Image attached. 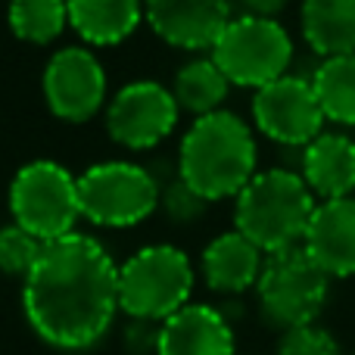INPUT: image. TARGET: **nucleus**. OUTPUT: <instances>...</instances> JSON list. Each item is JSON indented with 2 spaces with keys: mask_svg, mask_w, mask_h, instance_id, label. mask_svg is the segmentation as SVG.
<instances>
[{
  "mask_svg": "<svg viewBox=\"0 0 355 355\" xmlns=\"http://www.w3.org/2000/svg\"><path fill=\"white\" fill-rule=\"evenodd\" d=\"M44 252V240L35 237L31 231H25L22 225H6L0 227V271L10 277H28L31 268L37 265Z\"/></svg>",
  "mask_w": 355,
  "mask_h": 355,
  "instance_id": "nucleus-22",
  "label": "nucleus"
},
{
  "mask_svg": "<svg viewBox=\"0 0 355 355\" xmlns=\"http://www.w3.org/2000/svg\"><path fill=\"white\" fill-rule=\"evenodd\" d=\"M159 206L166 209V215L175 221H196L206 212L209 200H202L181 175H175V181L159 193Z\"/></svg>",
  "mask_w": 355,
  "mask_h": 355,
  "instance_id": "nucleus-24",
  "label": "nucleus"
},
{
  "mask_svg": "<svg viewBox=\"0 0 355 355\" xmlns=\"http://www.w3.org/2000/svg\"><path fill=\"white\" fill-rule=\"evenodd\" d=\"M159 184L135 162H97L78 175L81 218L97 227H135L159 206Z\"/></svg>",
  "mask_w": 355,
  "mask_h": 355,
  "instance_id": "nucleus-8",
  "label": "nucleus"
},
{
  "mask_svg": "<svg viewBox=\"0 0 355 355\" xmlns=\"http://www.w3.org/2000/svg\"><path fill=\"white\" fill-rule=\"evenodd\" d=\"M302 178L318 200L355 193V141L343 131H321L302 150Z\"/></svg>",
  "mask_w": 355,
  "mask_h": 355,
  "instance_id": "nucleus-15",
  "label": "nucleus"
},
{
  "mask_svg": "<svg viewBox=\"0 0 355 355\" xmlns=\"http://www.w3.org/2000/svg\"><path fill=\"white\" fill-rule=\"evenodd\" d=\"M352 355H355V352H352Z\"/></svg>",
  "mask_w": 355,
  "mask_h": 355,
  "instance_id": "nucleus-26",
  "label": "nucleus"
},
{
  "mask_svg": "<svg viewBox=\"0 0 355 355\" xmlns=\"http://www.w3.org/2000/svg\"><path fill=\"white\" fill-rule=\"evenodd\" d=\"M277 355H340V346L331 337V331H324L312 321V324L284 331Z\"/></svg>",
  "mask_w": 355,
  "mask_h": 355,
  "instance_id": "nucleus-23",
  "label": "nucleus"
},
{
  "mask_svg": "<svg viewBox=\"0 0 355 355\" xmlns=\"http://www.w3.org/2000/svg\"><path fill=\"white\" fill-rule=\"evenodd\" d=\"M227 81L237 87H259L284 78L293 62V41L277 19L234 16L215 47L209 50Z\"/></svg>",
  "mask_w": 355,
  "mask_h": 355,
  "instance_id": "nucleus-7",
  "label": "nucleus"
},
{
  "mask_svg": "<svg viewBox=\"0 0 355 355\" xmlns=\"http://www.w3.org/2000/svg\"><path fill=\"white\" fill-rule=\"evenodd\" d=\"M312 85L327 122L355 128V53L321 60V66L312 75Z\"/></svg>",
  "mask_w": 355,
  "mask_h": 355,
  "instance_id": "nucleus-20",
  "label": "nucleus"
},
{
  "mask_svg": "<svg viewBox=\"0 0 355 355\" xmlns=\"http://www.w3.org/2000/svg\"><path fill=\"white\" fill-rule=\"evenodd\" d=\"M302 35L321 56L355 53V0H302Z\"/></svg>",
  "mask_w": 355,
  "mask_h": 355,
  "instance_id": "nucleus-18",
  "label": "nucleus"
},
{
  "mask_svg": "<svg viewBox=\"0 0 355 355\" xmlns=\"http://www.w3.org/2000/svg\"><path fill=\"white\" fill-rule=\"evenodd\" d=\"M190 293L193 265L178 246H144L119 268V309L137 321H166L187 306Z\"/></svg>",
  "mask_w": 355,
  "mask_h": 355,
  "instance_id": "nucleus-4",
  "label": "nucleus"
},
{
  "mask_svg": "<svg viewBox=\"0 0 355 355\" xmlns=\"http://www.w3.org/2000/svg\"><path fill=\"white\" fill-rule=\"evenodd\" d=\"M144 0H69V25L91 47H112L135 35Z\"/></svg>",
  "mask_w": 355,
  "mask_h": 355,
  "instance_id": "nucleus-17",
  "label": "nucleus"
},
{
  "mask_svg": "<svg viewBox=\"0 0 355 355\" xmlns=\"http://www.w3.org/2000/svg\"><path fill=\"white\" fill-rule=\"evenodd\" d=\"M178 106L172 87L153 78L125 85L106 110L110 137L125 150H153L172 135L178 122Z\"/></svg>",
  "mask_w": 355,
  "mask_h": 355,
  "instance_id": "nucleus-10",
  "label": "nucleus"
},
{
  "mask_svg": "<svg viewBox=\"0 0 355 355\" xmlns=\"http://www.w3.org/2000/svg\"><path fill=\"white\" fill-rule=\"evenodd\" d=\"M178 175L209 202L237 196L256 175L250 125L227 110L200 116L178 150Z\"/></svg>",
  "mask_w": 355,
  "mask_h": 355,
  "instance_id": "nucleus-2",
  "label": "nucleus"
},
{
  "mask_svg": "<svg viewBox=\"0 0 355 355\" xmlns=\"http://www.w3.org/2000/svg\"><path fill=\"white\" fill-rule=\"evenodd\" d=\"M252 119L265 137L284 147H306L324 131V110L315 94L312 78L284 75L271 85L259 87L252 100Z\"/></svg>",
  "mask_w": 355,
  "mask_h": 355,
  "instance_id": "nucleus-9",
  "label": "nucleus"
},
{
  "mask_svg": "<svg viewBox=\"0 0 355 355\" xmlns=\"http://www.w3.org/2000/svg\"><path fill=\"white\" fill-rule=\"evenodd\" d=\"M268 252L259 250L246 234L227 231L218 234L202 250V277L215 293H243L256 287Z\"/></svg>",
  "mask_w": 355,
  "mask_h": 355,
  "instance_id": "nucleus-16",
  "label": "nucleus"
},
{
  "mask_svg": "<svg viewBox=\"0 0 355 355\" xmlns=\"http://www.w3.org/2000/svg\"><path fill=\"white\" fill-rule=\"evenodd\" d=\"M22 306L31 331L66 352L91 349L119 312V268L87 234H66L44 243L25 277Z\"/></svg>",
  "mask_w": 355,
  "mask_h": 355,
  "instance_id": "nucleus-1",
  "label": "nucleus"
},
{
  "mask_svg": "<svg viewBox=\"0 0 355 355\" xmlns=\"http://www.w3.org/2000/svg\"><path fill=\"white\" fill-rule=\"evenodd\" d=\"M10 212L16 225L41 237L44 243L75 234V225L81 218L78 178L60 162H28L10 184Z\"/></svg>",
  "mask_w": 355,
  "mask_h": 355,
  "instance_id": "nucleus-6",
  "label": "nucleus"
},
{
  "mask_svg": "<svg viewBox=\"0 0 355 355\" xmlns=\"http://www.w3.org/2000/svg\"><path fill=\"white\" fill-rule=\"evenodd\" d=\"M315 206L318 196L306 178L287 168H268L252 175L234 196V227L265 252L290 250L306 240Z\"/></svg>",
  "mask_w": 355,
  "mask_h": 355,
  "instance_id": "nucleus-3",
  "label": "nucleus"
},
{
  "mask_svg": "<svg viewBox=\"0 0 355 355\" xmlns=\"http://www.w3.org/2000/svg\"><path fill=\"white\" fill-rule=\"evenodd\" d=\"M256 293L265 318L290 331V327L312 324L321 315L331 293V275L300 243L265 256Z\"/></svg>",
  "mask_w": 355,
  "mask_h": 355,
  "instance_id": "nucleus-5",
  "label": "nucleus"
},
{
  "mask_svg": "<svg viewBox=\"0 0 355 355\" xmlns=\"http://www.w3.org/2000/svg\"><path fill=\"white\" fill-rule=\"evenodd\" d=\"M227 87H231V81H227V75L221 72L212 56L184 62L172 81V94L178 106L184 112H193L196 119L221 110V103L227 97Z\"/></svg>",
  "mask_w": 355,
  "mask_h": 355,
  "instance_id": "nucleus-19",
  "label": "nucleus"
},
{
  "mask_svg": "<svg viewBox=\"0 0 355 355\" xmlns=\"http://www.w3.org/2000/svg\"><path fill=\"white\" fill-rule=\"evenodd\" d=\"M150 28L181 50H212L231 22V0H144Z\"/></svg>",
  "mask_w": 355,
  "mask_h": 355,
  "instance_id": "nucleus-12",
  "label": "nucleus"
},
{
  "mask_svg": "<svg viewBox=\"0 0 355 355\" xmlns=\"http://www.w3.org/2000/svg\"><path fill=\"white\" fill-rule=\"evenodd\" d=\"M306 252L331 277L355 275V196L321 200L309 221Z\"/></svg>",
  "mask_w": 355,
  "mask_h": 355,
  "instance_id": "nucleus-14",
  "label": "nucleus"
},
{
  "mask_svg": "<svg viewBox=\"0 0 355 355\" xmlns=\"http://www.w3.org/2000/svg\"><path fill=\"white\" fill-rule=\"evenodd\" d=\"M41 85L50 112L72 125L94 119L106 100V72L87 47L56 50L44 66Z\"/></svg>",
  "mask_w": 355,
  "mask_h": 355,
  "instance_id": "nucleus-11",
  "label": "nucleus"
},
{
  "mask_svg": "<svg viewBox=\"0 0 355 355\" xmlns=\"http://www.w3.org/2000/svg\"><path fill=\"white\" fill-rule=\"evenodd\" d=\"M246 10V16H262V19H275L277 12L287 6V0H240Z\"/></svg>",
  "mask_w": 355,
  "mask_h": 355,
  "instance_id": "nucleus-25",
  "label": "nucleus"
},
{
  "mask_svg": "<svg viewBox=\"0 0 355 355\" xmlns=\"http://www.w3.org/2000/svg\"><path fill=\"white\" fill-rule=\"evenodd\" d=\"M6 19L19 41L50 44L69 25V0H10Z\"/></svg>",
  "mask_w": 355,
  "mask_h": 355,
  "instance_id": "nucleus-21",
  "label": "nucleus"
},
{
  "mask_svg": "<svg viewBox=\"0 0 355 355\" xmlns=\"http://www.w3.org/2000/svg\"><path fill=\"white\" fill-rule=\"evenodd\" d=\"M156 355H234V331L218 309L187 302L159 321Z\"/></svg>",
  "mask_w": 355,
  "mask_h": 355,
  "instance_id": "nucleus-13",
  "label": "nucleus"
}]
</instances>
